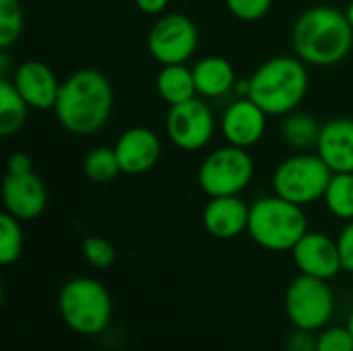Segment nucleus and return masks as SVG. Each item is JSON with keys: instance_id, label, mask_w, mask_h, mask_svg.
<instances>
[{"instance_id": "nucleus-27", "label": "nucleus", "mask_w": 353, "mask_h": 351, "mask_svg": "<svg viewBox=\"0 0 353 351\" xmlns=\"http://www.w3.org/2000/svg\"><path fill=\"white\" fill-rule=\"evenodd\" d=\"M228 10L246 23H256L265 19L273 6V0H225Z\"/></svg>"}, {"instance_id": "nucleus-26", "label": "nucleus", "mask_w": 353, "mask_h": 351, "mask_svg": "<svg viewBox=\"0 0 353 351\" xmlns=\"http://www.w3.org/2000/svg\"><path fill=\"white\" fill-rule=\"evenodd\" d=\"M83 254L95 269H110L116 263V248L101 236H89L83 240Z\"/></svg>"}, {"instance_id": "nucleus-6", "label": "nucleus", "mask_w": 353, "mask_h": 351, "mask_svg": "<svg viewBox=\"0 0 353 351\" xmlns=\"http://www.w3.org/2000/svg\"><path fill=\"white\" fill-rule=\"evenodd\" d=\"M333 178V170L319 153L298 151L285 157L273 172V192L300 207L321 201Z\"/></svg>"}, {"instance_id": "nucleus-17", "label": "nucleus", "mask_w": 353, "mask_h": 351, "mask_svg": "<svg viewBox=\"0 0 353 351\" xmlns=\"http://www.w3.org/2000/svg\"><path fill=\"white\" fill-rule=\"evenodd\" d=\"M316 153L333 170L353 172V120L352 118H333L323 124L321 137L316 143Z\"/></svg>"}, {"instance_id": "nucleus-10", "label": "nucleus", "mask_w": 353, "mask_h": 351, "mask_svg": "<svg viewBox=\"0 0 353 351\" xmlns=\"http://www.w3.org/2000/svg\"><path fill=\"white\" fill-rule=\"evenodd\" d=\"M165 132L170 141L182 151L205 149L215 134V118L207 101L192 97L184 103L170 106L165 118Z\"/></svg>"}, {"instance_id": "nucleus-19", "label": "nucleus", "mask_w": 353, "mask_h": 351, "mask_svg": "<svg viewBox=\"0 0 353 351\" xmlns=\"http://www.w3.org/2000/svg\"><path fill=\"white\" fill-rule=\"evenodd\" d=\"M155 87L159 97L168 106L184 103L192 97H196V85H194V72L186 64H165L161 66Z\"/></svg>"}, {"instance_id": "nucleus-1", "label": "nucleus", "mask_w": 353, "mask_h": 351, "mask_svg": "<svg viewBox=\"0 0 353 351\" xmlns=\"http://www.w3.org/2000/svg\"><path fill=\"white\" fill-rule=\"evenodd\" d=\"M114 110V89L97 68H79L60 83L54 114L64 130L77 137L99 132Z\"/></svg>"}, {"instance_id": "nucleus-16", "label": "nucleus", "mask_w": 353, "mask_h": 351, "mask_svg": "<svg viewBox=\"0 0 353 351\" xmlns=\"http://www.w3.org/2000/svg\"><path fill=\"white\" fill-rule=\"evenodd\" d=\"M250 207L236 197H213L203 209V225L209 236L217 240H232L248 232Z\"/></svg>"}, {"instance_id": "nucleus-15", "label": "nucleus", "mask_w": 353, "mask_h": 351, "mask_svg": "<svg viewBox=\"0 0 353 351\" xmlns=\"http://www.w3.org/2000/svg\"><path fill=\"white\" fill-rule=\"evenodd\" d=\"M12 83L29 108L39 112L54 110L60 91V81L46 62L41 60L21 62L12 74Z\"/></svg>"}, {"instance_id": "nucleus-28", "label": "nucleus", "mask_w": 353, "mask_h": 351, "mask_svg": "<svg viewBox=\"0 0 353 351\" xmlns=\"http://www.w3.org/2000/svg\"><path fill=\"white\" fill-rule=\"evenodd\" d=\"M316 351H353V335L347 327H329L316 337Z\"/></svg>"}, {"instance_id": "nucleus-20", "label": "nucleus", "mask_w": 353, "mask_h": 351, "mask_svg": "<svg viewBox=\"0 0 353 351\" xmlns=\"http://www.w3.org/2000/svg\"><path fill=\"white\" fill-rule=\"evenodd\" d=\"M321 128H323V124H319L312 114L294 110L283 116L281 139L288 147H292L296 151H310V149H316Z\"/></svg>"}, {"instance_id": "nucleus-5", "label": "nucleus", "mask_w": 353, "mask_h": 351, "mask_svg": "<svg viewBox=\"0 0 353 351\" xmlns=\"http://www.w3.org/2000/svg\"><path fill=\"white\" fill-rule=\"evenodd\" d=\"M58 310L68 329L81 335H99L112 321V296L93 277H74L58 294Z\"/></svg>"}, {"instance_id": "nucleus-30", "label": "nucleus", "mask_w": 353, "mask_h": 351, "mask_svg": "<svg viewBox=\"0 0 353 351\" xmlns=\"http://www.w3.org/2000/svg\"><path fill=\"white\" fill-rule=\"evenodd\" d=\"M288 351H316V337L312 331L296 329L288 339Z\"/></svg>"}, {"instance_id": "nucleus-8", "label": "nucleus", "mask_w": 353, "mask_h": 351, "mask_svg": "<svg viewBox=\"0 0 353 351\" xmlns=\"http://www.w3.org/2000/svg\"><path fill=\"white\" fill-rule=\"evenodd\" d=\"M335 310V296L327 279L298 275L285 292V312L296 329H325Z\"/></svg>"}, {"instance_id": "nucleus-33", "label": "nucleus", "mask_w": 353, "mask_h": 351, "mask_svg": "<svg viewBox=\"0 0 353 351\" xmlns=\"http://www.w3.org/2000/svg\"><path fill=\"white\" fill-rule=\"evenodd\" d=\"M345 14H347V21L352 23L353 27V0H350V4H347V8H345Z\"/></svg>"}, {"instance_id": "nucleus-14", "label": "nucleus", "mask_w": 353, "mask_h": 351, "mask_svg": "<svg viewBox=\"0 0 353 351\" xmlns=\"http://www.w3.org/2000/svg\"><path fill=\"white\" fill-rule=\"evenodd\" d=\"M116 155L122 174L141 176L155 168L161 155V141L155 130L145 126H132L116 141Z\"/></svg>"}, {"instance_id": "nucleus-3", "label": "nucleus", "mask_w": 353, "mask_h": 351, "mask_svg": "<svg viewBox=\"0 0 353 351\" xmlns=\"http://www.w3.org/2000/svg\"><path fill=\"white\" fill-rule=\"evenodd\" d=\"M308 68L298 56H273L256 66L248 79V97L267 116H285L304 101L308 93Z\"/></svg>"}, {"instance_id": "nucleus-4", "label": "nucleus", "mask_w": 353, "mask_h": 351, "mask_svg": "<svg viewBox=\"0 0 353 351\" xmlns=\"http://www.w3.org/2000/svg\"><path fill=\"white\" fill-rule=\"evenodd\" d=\"M308 232V219L300 205L285 201L277 194L263 197L250 205L248 234L265 250L285 252Z\"/></svg>"}, {"instance_id": "nucleus-24", "label": "nucleus", "mask_w": 353, "mask_h": 351, "mask_svg": "<svg viewBox=\"0 0 353 351\" xmlns=\"http://www.w3.org/2000/svg\"><path fill=\"white\" fill-rule=\"evenodd\" d=\"M23 254V230L21 219L4 211L0 215V263L12 265Z\"/></svg>"}, {"instance_id": "nucleus-12", "label": "nucleus", "mask_w": 353, "mask_h": 351, "mask_svg": "<svg viewBox=\"0 0 353 351\" xmlns=\"http://www.w3.org/2000/svg\"><path fill=\"white\" fill-rule=\"evenodd\" d=\"M267 130V112L250 97H238L232 101L221 116V134L225 143L250 149Z\"/></svg>"}, {"instance_id": "nucleus-23", "label": "nucleus", "mask_w": 353, "mask_h": 351, "mask_svg": "<svg viewBox=\"0 0 353 351\" xmlns=\"http://www.w3.org/2000/svg\"><path fill=\"white\" fill-rule=\"evenodd\" d=\"M83 172L89 180H93L97 184L112 182L118 174H122L116 149H112V147L91 149L83 159Z\"/></svg>"}, {"instance_id": "nucleus-31", "label": "nucleus", "mask_w": 353, "mask_h": 351, "mask_svg": "<svg viewBox=\"0 0 353 351\" xmlns=\"http://www.w3.org/2000/svg\"><path fill=\"white\" fill-rule=\"evenodd\" d=\"M33 172V161L27 153L14 151L6 161V174H29Z\"/></svg>"}, {"instance_id": "nucleus-7", "label": "nucleus", "mask_w": 353, "mask_h": 351, "mask_svg": "<svg viewBox=\"0 0 353 351\" xmlns=\"http://www.w3.org/2000/svg\"><path fill=\"white\" fill-rule=\"evenodd\" d=\"M254 178V159L248 149L236 145H223L211 151L196 174L201 190L213 197H236L242 194Z\"/></svg>"}, {"instance_id": "nucleus-21", "label": "nucleus", "mask_w": 353, "mask_h": 351, "mask_svg": "<svg viewBox=\"0 0 353 351\" xmlns=\"http://www.w3.org/2000/svg\"><path fill=\"white\" fill-rule=\"evenodd\" d=\"M27 101L6 77L0 79V134L4 139L17 134L27 120Z\"/></svg>"}, {"instance_id": "nucleus-9", "label": "nucleus", "mask_w": 353, "mask_h": 351, "mask_svg": "<svg viewBox=\"0 0 353 351\" xmlns=\"http://www.w3.org/2000/svg\"><path fill=\"white\" fill-rule=\"evenodd\" d=\"M201 35L196 23L182 14L170 12L159 17L147 35L149 54L161 64H186L199 48Z\"/></svg>"}, {"instance_id": "nucleus-25", "label": "nucleus", "mask_w": 353, "mask_h": 351, "mask_svg": "<svg viewBox=\"0 0 353 351\" xmlns=\"http://www.w3.org/2000/svg\"><path fill=\"white\" fill-rule=\"evenodd\" d=\"M23 8L19 0H0V48L8 50L23 31Z\"/></svg>"}, {"instance_id": "nucleus-2", "label": "nucleus", "mask_w": 353, "mask_h": 351, "mask_svg": "<svg viewBox=\"0 0 353 351\" xmlns=\"http://www.w3.org/2000/svg\"><path fill=\"white\" fill-rule=\"evenodd\" d=\"M292 48L296 56L312 66H333L350 56L353 27L347 14L331 6H312L304 10L292 29Z\"/></svg>"}, {"instance_id": "nucleus-22", "label": "nucleus", "mask_w": 353, "mask_h": 351, "mask_svg": "<svg viewBox=\"0 0 353 351\" xmlns=\"http://www.w3.org/2000/svg\"><path fill=\"white\" fill-rule=\"evenodd\" d=\"M327 209L343 221L353 219V172L333 174L327 192L323 197Z\"/></svg>"}, {"instance_id": "nucleus-34", "label": "nucleus", "mask_w": 353, "mask_h": 351, "mask_svg": "<svg viewBox=\"0 0 353 351\" xmlns=\"http://www.w3.org/2000/svg\"><path fill=\"white\" fill-rule=\"evenodd\" d=\"M347 329L352 331V335H353V310H352V314H350V321H347Z\"/></svg>"}, {"instance_id": "nucleus-13", "label": "nucleus", "mask_w": 353, "mask_h": 351, "mask_svg": "<svg viewBox=\"0 0 353 351\" xmlns=\"http://www.w3.org/2000/svg\"><path fill=\"white\" fill-rule=\"evenodd\" d=\"M2 203H4V211H8L21 221L37 219L48 205L46 184L33 172L6 174L2 182Z\"/></svg>"}, {"instance_id": "nucleus-11", "label": "nucleus", "mask_w": 353, "mask_h": 351, "mask_svg": "<svg viewBox=\"0 0 353 351\" xmlns=\"http://www.w3.org/2000/svg\"><path fill=\"white\" fill-rule=\"evenodd\" d=\"M292 257L302 275L329 281L337 277L339 271H343L337 240L323 232H306L302 240L294 246Z\"/></svg>"}, {"instance_id": "nucleus-29", "label": "nucleus", "mask_w": 353, "mask_h": 351, "mask_svg": "<svg viewBox=\"0 0 353 351\" xmlns=\"http://www.w3.org/2000/svg\"><path fill=\"white\" fill-rule=\"evenodd\" d=\"M337 244H339V252H341L343 271L353 273V219L345 221V228L341 230Z\"/></svg>"}, {"instance_id": "nucleus-35", "label": "nucleus", "mask_w": 353, "mask_h": 351, "mask_svg": "<svg viewBox=\"0 0 353 351\" xmlns=\"http://www.w3.org/2000/svg\"><path fill=\"white\" fill-rule=\"evenodd\" d=\"M296 2H300V0H296Z\"/></svg>"}, {"instance_id": "nucleus-32", "label": "nucleus", "mask_w": 353, "mask_h": 351, "mask_svg": "<svg viewBox=\"0 0 353 351\" xmlns=\"http://www.w3.org/2000/svg\"><path fill=\"white\" fill-rule=\"evenodd\" d=\"M134 2L139 10L145 14H161L170 4V0H134Z\"/></svg>"}, {"instance_id": "nucleus-18", "label": "nucleus", "mask_w": 353, "mask_h": 351, "mask_svg": "<svg viewBox=\"0 0 353 351\" xmlns=\"http://www.w3.org/2000/svg\"><path fill=\"white\" fill-rule=\"evenodd\" d=\"M194 85L196 93L207 99H219L236 89L238 77L234 64L223 56H205L194 66Z\"/></svg>"}]
</instances>
